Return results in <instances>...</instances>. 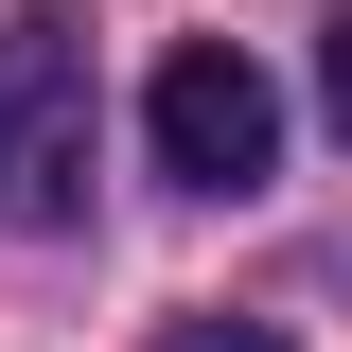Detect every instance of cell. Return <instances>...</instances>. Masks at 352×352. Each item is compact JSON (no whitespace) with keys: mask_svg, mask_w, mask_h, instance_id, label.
<instances>
[{"mask_svg":"<svg viewBox=\"0 0 352 352\" xmlns=\"http://www.w3.org/2000/svg\"><path fill=\"white\" fill-rule=\"evenodd\" d=\"M141 141H159L176 194H264V176H282V88H264V53L176 36L159 88H141Z\"/></svg>","mask_w":352,"mask_h":352,"instance_id":"obj_1","label":"cell"},{"mask_svg":"<svg viewBox=\"0 0 352 352\" xmlns=\"http://www.w3.org/2000/svg\"><path fill=\"white\" fill-rule=\"evenodd\" d=\"M0 106H18V212L71 229V212H88V88H71V18H18V36H0Z\"/></svg>","mask_w":352,"mask_h":352,"instance_id":"obj_2","label":"cell"},{"mask_svg":"<svg viewBox=\"0 0 352 352\" xmlns=\"http://www.w3.org/2000/svg\"><path fill=\"white\" fill-rule=\"evenodd\" d=\"M159 352H282V317H176Z\"/></svg>","mask_w":352,"mask_h":352,"instance_id":"obj_3","label":"cell"},{"mask_svg":"<svg viewBox=\"0 0 352 352\" xmlns=\"http://www.w3.org/2000/svg\"><path fill=\"white\" fill-rule=\"evenodd\" d=\"M317 106H335V141H352V0L317 18Z\"/></svg>","mask_w":352,"mask_h":352,"instance_id":"obj_4","label":"cell"}]
</instances>
